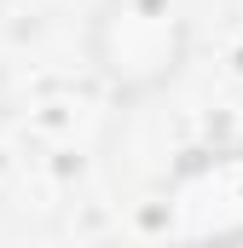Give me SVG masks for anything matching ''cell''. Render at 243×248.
<instances>
[{"label": "cell", "mask_w": 243, "mask_h": 248, "mask_svg": "<svg viewBox=\"0 0 243 248\" xmlns=\"http://www.w3.org/2000/svg\"><path fill=\"white\" fill-rule=\"evenodd\" d=\"M12 122V81H6V69H0V127Z\"/></svg>", "instance_id": "cell-4"}, {"label": "cell", "mask_w": 243, "mask_h": 248, "mask_svg": "<svg viewBox=\"0 0 243 248\" xmlns=\"http://www.w3.org/2000/svg\"><path fill=\"white\" fill-rule=\"evenodd\" d=\"M162 225L174 237H243V150H208L168 173Z\"/></svg>", "instance_id": "cell-2"}, {"label": "cell", "mask_w": 243, "mask_h": 248, "mask_svg": "<svg viewBox=\"0 0 243 248\" xmlns=\"http://www.w3.org/2000/svg\"><path fill=\"white\" fill-rule=\"evenodd\" d=\"M6 6H12V0H0V12H6Z\"/></svg>", "instance_id": "cell-5"}, {"label": "cell", "mask_w": 243, "mask_h": 248, "mask_svg": "<svg viewBox=\"0 0 243 248\" xmlns=\"http://www.w3.org/2000/svg\"><path fill=\"white\" fill-rule=\"evenodd\" d=\"M191 63V17L180 0H99L87 17V69L116 104L162 98Z\"/></svg>", "instance_id": "cell-1"}, {"label": "cell", "mask_w": 243, "mask_h": 248, "mask_svg": "<svg viewBox=\"0 0 243 248\" xmlns=\"http://www.w3.org/2000/svg\"><path fill=\"white\" fill-rule=\"evenodd\" d=\"M226 75L243 81V17H238V29H232V41H226Z\"/></svg>", "instance_id": "cell-3"}]
</instances>
